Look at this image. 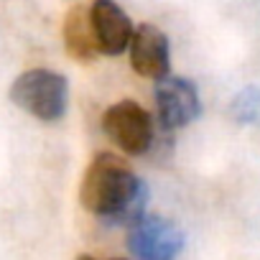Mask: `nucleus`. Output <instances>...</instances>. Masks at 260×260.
Segmentation results:
<instances>
[{
    "label": "nucleus",
    "mask_w": 260,
    "mask_h": 260,
    "mask_svg": "<svg viewBox=\"0 0 260 260\" xmlns=\"http://www.w3.org/2000/svg\"><path fill=\"white\" fill-rule=\"evenodd\" d=\"M79 202L87 212L105 219L107 224L130 227L146 214L148 186L120 156L100 153L84 171Z\"/></svg>",
    "instance_id": "1"
},
{
    "label": "nucleus",
    "mask_w": 260,
    "mask_h": 260,
    "mask_svg": "<svg viewBox=\"0 0 260 260\" xmlns=\"http://www.w3.org/2000/svg\"><path fill=\"white\" fill-rule=\"evenodd\" d=\"M11 100L16 107L34 115L36 120L56 122L67 112L69 84L61 74L51 69H28L13 82Z\"/></svg>",
    "instance_id": "2"
},
{
    "label": "nucleus",
    "mask_w": 260,
    "mask_h": 260,
    "mask_svg": "<svg viewBox=\"0 0 260 260\" xmlns=\"http://www.w3.org/2000/svg\"><path fill=\"white\" fill-rule=\"evenodd\" d=\"M105 136L127 156H146L156 143L153 117L133 100H120L102 115Z\"/></svg>",
    "instance_id": "3"
},
{
    "label": "nucleus",
    "mask_w": 260,
    "mask_h": 260,
    "mask_svg": "<svg viewBox=\"0 0 260 260\" xmlns=\"http://www.w3.org/2000/svg\"><path fill=\"white\" fill-rule=\"evenodd\" d=\"M181 247L184 235L166 217L143 214L127 227V250L136 260H176Z\"/></svg>",
    "instance_id": "4"
},
{
    "label": "nucleus",
    "mask_w": 260,
    "mask_h": 260,
    "mask_svg": "<svg viewBox=\"0 0 260 260\" xmlns=\"http://www.w3.org/2000/svg\"><path fill=\"white\" fill-rule=\"evenodd\" d=\"M153 97H156L158 125H161V130H166V133L186 127L202 112V100H199L197 84L186 77H164V79H158L156 89H153Z\"/></svg>",
    "instance_id": "5"
},
{
    "label": "nucleus",
    "mask_w": 260,
    "mask_h": 260,
    "mask_svg": "<svg viewBox=\"0 0 260 260\" xmlns=\"http://www.w3.org/2000/svg\"><path fill=\"white\" fill-rule=\"evenodd\" d=\"M130 67L136 74L146 79H164L169 77L171 69V51H169V39L161 28L143 23L136 28L130 39Z\"/></svg>",
    "instance_id": "6"
},
{
    "label": "nucleus",
    "mask_w": 260,
    "mask_h": 260,
    "mask_svg": "<svg viewBox=\"0 0 260 260\" xmlns=\"http://www.w3.org/2000/svg\"><path fill=\"white\" fill-rule=\"evenodd\" d=\"M89 13H92V28H94L100 54H107V56L122 54L130 46V39L136 34L127 13L115 0H94Z\"/></svg>",
    "instance_id": "7"
},
{
    "label": "nucleus",
    "mask_w": 260,
    "mask_h": 260,
    "mask_svg": "<svg viewBox=\"0 0 260 260\" xmlns=\"http://www.w3.org/2000/svg\"><path fill=\"white\" fill-rule=\"evenodd\" d=\"M64 46L67 54L77 61H92L100 54L94 28H92V13L84 6H74L64 18Z\"/></svg>",
    "instance_id": "8"
},
{
    "label": "nucleus",
    "mask_w": 260,
    "mask_h": 260,
    "mask_svg": "<svg viewBox=\"0 0 260 260\" xmlns=\"http://www.w3.org/2000/svg\"><path fill=\"white\" fill-rule=\"evenodd\" d=\"M230 115L237 122H255V120H260V89L245 87L242 92H237L232 105H230Z\"/></svg>",
    "instance_id": "9"
},
{
    "label": "nucleus",
    "mask_w": 260,
    "mask_h": 260,
    "mask_svg": "<svg viewBox=\"0 0 260 260\" xmlns=\"http://www.w3.org/2000/svg\"><path fill=\"white\" fill-rule=\"evenodd\" d=\"M77 260H94V257H89V255H79Z\"/></svg>",
    "instance_id": "10"
}]
</instances>
